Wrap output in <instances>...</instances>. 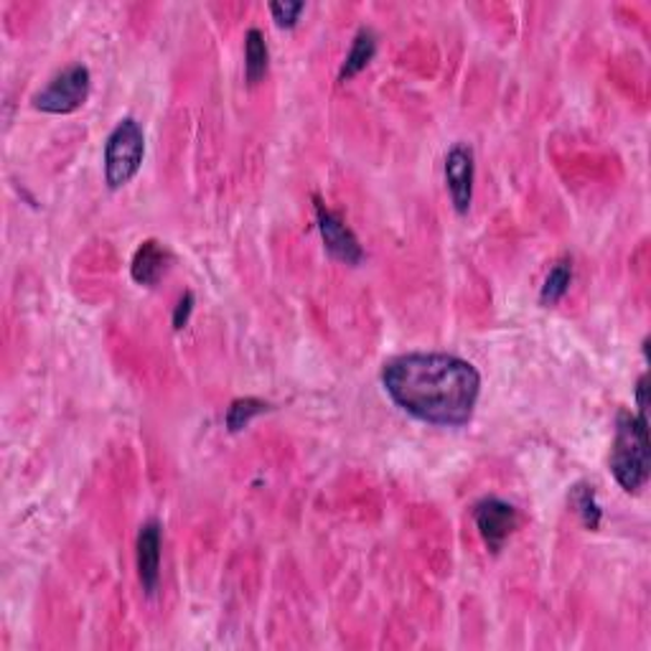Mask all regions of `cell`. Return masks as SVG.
<instances>
[{"label":"cell","instance_id":"6da1fadb","mask_svg":"<svg viewBox=\"0 0 651 651\" xmlns=\"http://www.w3.org/2000/svg\"><path fill=\"white\" fill-rule=\"evenodd\" d=\"M382 384L399 410L438 427L471 423L481 395L476 367L454 354H403L384 365Z\"/></svg>","mask_w":651,"mask_h":651},{"label":"cell","instance_id":"7a4b0ae2","mask_svg":"<svg viewBox=\"0 0 651 651\" xmlns=\"http://www.w3.org/2000/svg\"><path fill=\"white\" fill-rule=\"evenodd\" d=\"M649 420L647 412H621L611 448V473L628 494L641 492L649 481Z\"/></svg>","mask_w":651,"mask_h":651},{"label":"cell","instance_id":"3957f363","mask_svg":"<svg viewBox=\"0 0 651 651\" xmlns=\"http://www.w3.org/2000/svg\"><path fill=\"white\" fill-rule=\"evenodd\" d=\"M145 155V136L138 120L125 117L113 128L105 143V181L110 189H123L136 179Z\"/></svg>","mask_w":651,"mask_h":651},{"label":"cell","instance_id":"277c9868","mask_svg":"<svg viewBox=\"0 0 651 651\" xmlns=\"http://www.w3.org/2000/svg\"><path fill=\"white\" fill-rule=\"evenodd\" d=\"M90 87L92 77L87 66H66L62 74H56V77L49 81L47 90L36 94L34 107L49 115H72L85 105L87 98H90Z\"/></svg>","mask_w":651,"mask_h":651},{"label":"cell","instance_id":"5b68a950","mask_svg":"<svg viewBox=\"0 0 651 651\" xmlns=\"http://www.w3.org/2000/svg\"><path fill=\"white\" fill-rule=\"evenodd\" d=\"M314 206L318 232H321L326 253L344 265H359L365 260V250H361L357 234L344 225V219L339 217L336 212H331L329 206L321 202V196H314Z\"/></svg>","mask_w":651,"mask_h":651},{"label":"cell","instance_id":"8992f818","mask_svg":"<svg viewBox=\"0 0 651 651\" xmlns=\"http://www.w3.org/2000/svg\"><path fill=\"white\" fill-rule=\"evenodd\" d=\"M473 520H476L478 535L488 547V552L499 554L507 539L512 537L516 524H520V514H516V509L509 505V501L499 497H488L481 499L478 505L473 507Z\"/></svg>","mask_w":651,"mask_h":651},{"label":"cell","instance_id":"52a82bcc","mask_svg":"<svg viewBox=\"0 0 651 651\" xmlns=\"http://www.w3.org/2000/svg\"><path fill=\"white\" fill-rule=\"evenodd\" d=\"M473 174H476V163H473L471 145L458 143L446 155V183L450 191V202L454 209L461 214H469L473 202Z\"/></svg>","mask_w":651,"mask_h":651},{"label":"cell","instance_id":"ba28073f","mask_svg":"<svg viewBox=\"0 0 651 651\" xmlns=\"http://www.w3.org/2000/svg\"><path fill=\"white\" fill-rule=\"evenodd\" d=\"M138 578L145 596H155L161 580V524L151 520L138 532Z\"/></svg>","mask_w":651,"mask_h":651},{"label":"cell","instance_id":"9c48e42d","mask_svg":"<svg viewBox=\"0 0 651 651\" xmlns=\"http://www.w3.org/2000/svg\"><path fill=\"white\" fill-rule=\"evenodd\" d=\"M171 263H174V255L168 253V247H163V244L155 240H145L138 247L136 257H132L130 276L138 285L153 288L158 285V280L163 276H166L168 268H171Z\"/></svg>","mask_w":651,"mask_h":651},{"label":"cell","instance_id":"30bf717a","mask_svg":"<svg viewBox=\"0 0 651 651\" xmlns=\"http://www.w3.org/2000/svg\"><path fill=\"white\" fill-rule=\"evenodd\" d=\"M268 66L270 51L268 43H265V36L257 28H250L247 36H244V77H247L250 85H257L268 74Z\"/></svg>","mask_w":651,"mask_h":651},{"label":"cell","instance_id":"8fae6325","mask_svg":"<svg viewBox=\"0 0 651 651\" xmlns=\"http://www.w3.org/2000/svg\"><path fill=\"white\" fill-rule=\"evenodd\" d=\"M374 54H376V36L374 31H369V28H361L357 39L352 43V51L344 59L342 72H339V81H349L357 77L359 72H365L367 64L374 59Z\"/></svg>","mask_w":651,"mask_h":651},{"label":"cell","instance_id":"7c38bea8","mask_svg":"<svg viewBox=\"0 0 651 651\" xmlns=\"http://www.w3.org/2000/svg\"><path fill=\"white\" fill-rule=\"evenodd\" d=\"M570 283H573V263L558 260L552 265V270L547 272L542 291H539V303H542L545 308L558 306L570 291Z\"/></svg>","mask_w":651,"mask_h":651},{"label":"cell","instance_id":"4fadbf2b","mask_svg":"<svg viewBox=\"0 0 651 651\" xmlns=\"http://www.w3.org/2000/svg\"><path fill=\"white\" fill-rule=\"evenodd\" d=\"M570 505L575 507V512H578L583 527L596 532L601 527L603 522V512L601 505H598L596 499V488L590 484H578L573 488V494H570Z\"/></svg>","mask_w":651,"mask_h":651},{"label":"cell","instance_id":"5bb4252c","mask_svg":"<svg viewBox=\"0 0 651 651\" xmlns=\"http://www.w3.org/2000/svg\"><path fill=\"white\" fill-rule=\"evenodd\" d=\"M268 403H263V399L257 397H242L234 399L232 405H229L227 410V427L229 433H240L242 427H247L257 416H263L265 410H268Z\"/></svg>","mask_w":651,"mask_h":651},{"label":"cell","instance_id":"9a60e30c","mask_svg":"<svg viewBox=\"0 0 651 651\" xmlns=\"http://www.w3.org/2000/svg\"><path fill=\"white\" fill-rule=\"evenodd\" d=\"M306 11V3H270V13L280 28H293L298 24L301 13Z\"/></svg>","mask_w":651,"mask_h":651},{"label":"cell","instance_id":"2e32d148","mask_svg":"<svg viewBox=\"0 0 651 651\" xmlns=\"http://www.w3.org/2000/svg\"><path fill=\"white\" fill-rule=\"evenodd\" d=\"M191 310H194V293L187 291V293L181 295L179 303H176V308H174V329L176 331L187 329V323H189V318H191Z\"/></svg>","mask_w":651,"mask_h":651}]
</instances>
